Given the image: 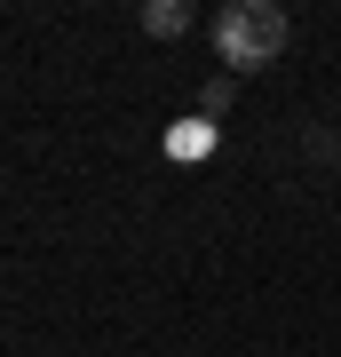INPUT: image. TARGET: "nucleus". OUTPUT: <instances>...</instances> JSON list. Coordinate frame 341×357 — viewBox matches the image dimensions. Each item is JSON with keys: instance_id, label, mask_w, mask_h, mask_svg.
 <instances>
[{"instance_id": "obj_2", "label": "nucleus", "mask_w": 341, "mask_h": 357, "mask_svg": "<svg viewBox=\"0 0 341 357\" xmlns=\"http://www.w3.org/2000/svg\"><path fill=\"white\" fill-rule=\"evenodd\" d=\"M143 32H151V40H183L190 32V8H183V0H143Z\"/></svg>"}, {"instance_id": "obj_3", "label": "nucleus", "mask_w": 341, "mask_h": 357, "mask_svg": "<svg viewBox=\"0 0 341 357\" xmlns=\"http://www.w3.org/2000/svg\"><path fill=\"white\" fill-rule=\"evenodd\" d=\"M199 112H206V119H222V112H230V79H206V96H199Z\"/></svg>"}, {"instance_id": "obj_4", "label": "nucleus", "mask_w": 341, "mask_h": 357, "mask_svg": "<svg viewBox=\"0 0 341 357\" xmlns=\"http://www.w3.org/2000/svg\"><path fill=\"white\" fill-rule=\"evenodd\" d=\"M333 159H341V143H333Z\"/></svg>"}, {"instance_id": "obj_1", "label": "nucleus", "mask_w": 341, "mask_h": 357, "mask_svg": "<svg viewBox=\"0 0 341 357\" xmlns=\"http://www.w3.org/2000/svg\"><path fill=\"white\" fill-rule=\"evenodd\" d=\"M286 40H294V24H286L278 0H230V8L215 16V56H222L230 72H262V64H278Z\"/></svg>"}]
</instances>
